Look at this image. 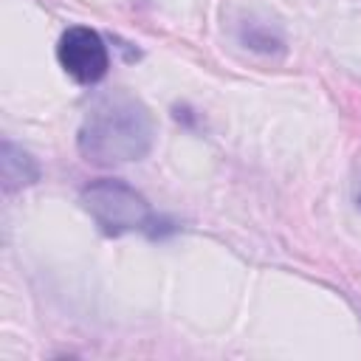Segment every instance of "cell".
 Returning <instances> with one entry per match:
<instances>
[{
  "label": "cell",
  "mask_w": 361,
  "mask_h": 361,
  "mask_svg": "<svg viewBox=\"0 0 361 361\" xmlns=\"http://www.w3.org/2000/svg\"><path fill=\"white\" fill-rule=\"evenodd\" d=\"M155 121L149 107L127 90L102 93L85 113L76 133L79 155L96 166L141 161L152 149Z\"/></svg>",
  "instance_id": "cell-1"
},
{
  "label": "cell",
  "mask_w": 361,
  "mask_h": 361,
  "mask_svg": "<svg viewBox=\"0 0 361 361\" xmlns=\"http://www.w3.org/2000/svg\"><path fill=\"white\" fill-rule=\"evenodd\" d=\"M82 206L93 217L102 234L121 237L130 231H149L155 214L147 197L124 180L99 178L82 189Z\"/></svg>",
  "instance_id": "cell-2"
},
{
  "label": "cell",
  "mask_w": 361,
  "mask_h": 361,
  "mask_svg": "<svg viewBox=\"0 0 361 361\" xmlns=\"http://www.w3.org/2000/svg\"><path fill=\"white\" fill-rule=\"evenodd\" d=\"M56 59L62 71L79 85L102 82L110 68V51L104 39L87 25H71L62 31L56 45Z\"/></svg>",
  "instance_id": "cell-3"
},
{
  "label": "cell",
  "mask_w": 361,
  "mask_h": 361,
  "mask_svg": "<svg viewBox=\"0 0 361 361\" xmlns=\"http://www.w3.org/2000/svg\"><path fill=\"white\" fill-rule=\"evenodd\" d=\"M0 172H3V189L14 192L23 189L28 183H34L39 178V166L37 161L23 152L20 147H14L11 141H3V152H0Z\"/></svg>",
  "instance_id": "cell-4"
}]
</instances>
